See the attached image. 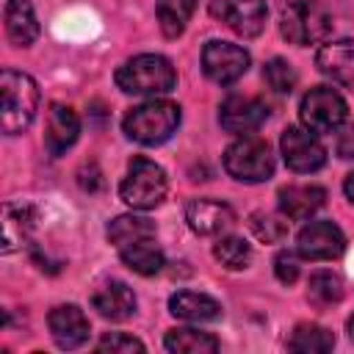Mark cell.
<instances>
[{"mask_svg": "<svg viewBox=\"0 0 354 354\" xmlns=\"http://www.w3.org/2000/svg\"><path fill=\"white\" fill-rule=\"evenodd\" d=\"M174 83H177L174 66L169 64V58L155 55V53L136 55L116 69V86L124 94L160 97V94H169L174 88Z\"/></svg>", "mask_w": 354, "mask_h": 354, "instance_id": "cell-1", "label": "cell"}, {"mask_svg": "<svg viewBox=\"0 0 354 354\" xmlns=\"http://www.w3.org/2000/svg\"><path fill=\"white\" fill-rule=\"evenodd\" d=\"M0 97H3V111H0L3 133H8V136L22 133L33 122L36 108H39L36 80L25 72L6 69L0 75Z\"/></svg>", "mask_w": 354, "mask_h": 354, "instance_id": "cell-2", "label": "cell"}, {"mask_svg": "<svg viewBox=\"0 0 354 354\" xmlns=\"http://www.w3.org/2000/svg\"><path fill=\"white\" fill-rule=\"evenodd\" d=\"M180 124V108L169 100H149L141 102L136 108L127 111L122 127L127 133V138L138 141V144H163L166 138H171V133Z\"/></svg>", "mask_w": 354, "mask_h": 354, "instance_id": "cell-3", "label": "cell"}, {"mask_svg": "<svg viewBox=\"0 0 354 354\" xmlns=\"http://www.w3.org/2000/svg\"><path fill=\"white\" fill-rule=\"evenodd\" d=\"M119 196L133 210H152L166 196V174L149 158H136L119 185Z\"/></svg>", "mask_w": 354, "mask_h": 354, "instance_id": "cell-4", "label": "cell"}, {"mask_svg": "<svg viewBox=\"0 0 354 354\" xmlns=\"http://www.w3.org/2000/svg\"><path fill=\"white\" fill-rule=\"evenodd\" d=\"M279 28H282V36L293 44H315L329 36L332 17L315 0H290L282 8Z\"/></svg>", "mask_w": 354, "mask_h": 354, "instance_id": "cell-5", "label": "cell"}, {"mask_svg": "<svg viewBox=\"0 0 354 354\" xmlns=\"http://www.w3.org/2000/svg\"><path fill=\"white\" fill-rule=\"evenodd\" d=\"M224 169L241 183H263L274 174V155L263 138L241 136L224 152Z\"/></svg>", "mask_w": 354, "mask_h": 354, "instance_id": "cell-6", "label": "cell"}, {"mask_svg": "<svg viewBox=\"0 0 354 354\" xmlns=\"http://www.w3.org/2000/svg\"><path fill=\"white\" fill-rule=\"evenodd\" d=\"M301 124L313 133H332L346 122V100L329 88V86H315L301 97Z\"/></svg>", "mask_w": 354, "mask_h": 354, "instance_id": "cell-7", "label": "cell"}, {"mask_svg": "<svg viewBox=\"0 0 354 354\" xmlns=\"http://www.w3.org/2000/svg\"><path fill=\"white\" fill-rule=\"evenodd\" d=\"M202 69L213 83L230 86L249 69V53L232 41L213 39L202 50Z\"/></svg>", "mask_w": 354, "mask_h": 354, "instance_id": "cell-8", "label": "cell"}, {"mask_svg": "<svg viewBox=\"0 0 354 354\" xmlns=\"http://www.w3.org/2000/svg\"><path fill=\"white\" fill-rule=\"evenodd\" d=\"M279 149H282V158H285L288 169H293L299 174L318 171L326 163L324 144L307 127H288L282 133V138H279Z\"/></svg>", "mask_w": 354, "mask_h": 354, "instance_id": "cell-9", "label": "cell"}, {"mask_svg": "<svg viewBox=\"0 0 354 354\" xmlns=\"http://www.w3.org/2000/svg\"><path fill=\"white\" fill-rule=\"evenodd\" d=\"M210 14L243 39L257 36L266 28V0H210Z\"/></svg>", "mask_w": 354, "mask_h": 354, "instance_id": "cell-10", "label": "cell"}, {"mask_svg": "<svg viewBox=\"0 0 354 354\" xmlns=\"http://www.w3.org/2000/svg\"><path fill=\"white\" fill-rule=\"evenodd\" d=\"M266 116H268L266 102L257 100V97H246V94H232L218 108V122L232 136H249V133H254L266 122Z\"/></svg>", "mask_w": 354, "mask_h": 354, "instance_id": "cell-11", "label": "cell"}, {"mask_svg": "<svg viewBox=\"0 0 354 354\" xmlns=\"http://www.w3.org/2000/svg\"><path fill=\"white\" fill-rule=\"evenodd\" d=\"M296 249L307 260H335L346 249V238L332 221H310L296 238Z\"/></svg>", "mask_w": 354, "mask_h": 354, "instance_id": "cell-12", "label": "cell"}, {"mask_svg": "<svg viewBox=\"0 0 354 354\" xmlns=\"http://www.w3.org/2000/svg\"><path fill=\"white\" fill-rule=\"evenodd\" d=\"M50 335L61 348H77L88 340V318L77 304H61L47 315Z\"/></svg>", "mask_w": 354, "mask_h": 354, "instance_id": "cell-13", "label": "cell"}, {"mask_svg": "<svg viewBox=\"0 0 354 354\" xmlns=\"http://www.w3.org/2000/svg\"><path fill=\"white\" fill-rule=\"evenodd\" d=\"M185 221L199 235H218L235 221V213L227 202L218 199H191L185 207Z\"/></svg>", "mask_w": 354, "mask_h": 354, "instance_id": "cell-14", "label": "cell"}, {"mask_svg": "<svg viewBox=\"0 0 354 354\" xmlns=\"http://www.w3.org/2000/svg\"><path fill=\"white\" fill-rule=\"evenodd\" d=\"M80 133V119L69 105H50L47 111V127H44V147L50 155H61L66 152Z\"/></svg>", "mask_w": 354, "mask_h": 354, "instance_id": "cell-15", "label": "cell"}, {"mask_svg": "<svg viewBox=\"0 0 354 354\" xmlns=\"http://www.w3.org/2000/svg\"><path fill=\"white\" fill-rule=\"evenodd\" d=\"M315 64L321 75H326L335 83H354V39L329 41L318 50Z\"/></svg>", "mask_w": 354, "mask_h": 354, "instance_id": "cell-16", "label": "cell"}, {"mask_svg": "<svg viewBox=\"0 0 354 354\" xmlns=\"http://www.w3.org/2000/svg\"><path fill=\"white\" fill-rule=\"evenodd\" d=\"M326 199V191L321 185H288L279 191V210L285 218H310Z\"/></svg>", "mask_w": 354, "mask_h": 354, "instance_id": "cell-17", "label": "cell"}, {"mask_svg": "<svg viewBox=\"0 0 354 354\" xmlns=\"http://www.w3.org/2000/svg\"><path fill=\"white\" fill-rule=\"evenodd\" d=\"M91 304L102 318H111V321H124L136 313V296L124 282H105L91 296Z\"/></svg>", "mask_w": 354, "mask_h": 354, "instance_id": "cell-18", "label": "cell"}, {"mask_svg": "<svg viewBox=\"0 0 354 354\" xmlns=\"http://www.w3.org/2000/svg\"><path fill=\"white\" fill-rule=\"evenodd\" d=\"M6 33L17 47H28L39 36V22L30 0H8L6 3Z\"/></svg>", "mask_w": 354, "mask_h": 354, "instance_id": "cell-19", "label": "cell"}, {"mask_svg": "<svg viewBox=\"0 0 354 354\" xmlns=\"http://www.w3.org/2000/svg\"><path fill=\"white\" fill-rule=\"evenodd\" d=\"M169 310L171 315L183 318V321H216L221 315V304L205 293H194V290H180L169 299Z\"/></svg>", "mask_w": 354, "mask_h": 354, "instance_id": "cell-20", "label": "cell"}, {"mask_svg": "<svg viewBox=\"0 0 354 354\" xmlns=\"http://www.w3.org/2000/svg\"><path fill=\"white\" fill-rule=\"evenodd\" d=\"M119 254H122V263L130 271L141 274V277H152V274H158L163 268V252L152 243V238L127 243V246L119 249Z\"/></svg>", "mask_w": 354, "mask_h": 354, "instance_id": "cell-21", "label": "cell"}, {"mask_svg": "<svg viewBox=\"0 0 354 354\" xmlns=\"http://www.w3.org/2000/svg\"><path fill=\"white\" fill-rule=\"evenodd\" d=\"M288 346L296 354H324V351H332L335 335L326 326H318V324H299L293 329Z\"/></svg>", "mask_w": 354, "mask_h": 354, "instance_id": "cell-22", "label": "cell"}, {"mask_svg": "<svg viewBox=\"0 0 354 354\" xmlns=\"http://www.w3.org/2000/svg\"><path fill=\"white\" fill-rule=\"evenodd\" d=\"M163 343L174 354H213V351H218V340L207 332H199V329H171Z\"/></svg>", "mask_w": 354, "mask_h": 354, "instance_id": "cell-23", "label": "cell"}, {"mask_svg": "<svg viewBox=\"0 0 354 354\" xmlns=\"http://www.w3.org/2000/svg\"><path fill=\"white\" fill-rule=\"evenodd\" d=\"M194 8H196V0H158L155 11H158V22H160L163 36L177 39L185 30Z\"/></svg>", "mask_w": 354, "mask_h": 354, "instance_id": "cell-24", "label": "cell"}, {"mask_svg": "<svg viewBox=\"0 0 354 354\" xmlns=\"http://www.w3.org/2000/svg\"><path fill=\"white\" fill-rule=\"evenodd\" d=\"M155 235V224L144 216H119L108 224V238L113 246H127V243H136V241H144V238H152Z\"/></svg>", "mask_w": 354, "mask_h": 354, "instance_id": "cell-25", "label": "cell"}, {"mask_svg": "<svg viewBox=\"0 0 354 354\" xmlns=\"http://www.w3.org/2000/svg\"><path fill=\"white\" fill-rule=\"evenodd\" d=\"M307 299L313 307H329V304H337L343 299V282L337 274L332 271H315L307 282Z\"/></svg>", "mask_w": 354, "mask_h": 354, "instance_id": "cell-26", "label": "cell"}, {"mask_svg": "<svg viewBox=\"0 0 354 354\" xmlns=\"http://www.w3.org/2000/svg\"><path fill=\"white\" fill-rule=\"evenodd\" d=\"M33 221H30V210L22 205H6V216H3V249L11 252L14 246H19L25 241V235L30 232Z\"/></svg>", "mask_w": 354, "mask_h": 354, "instance_id": "cell-27", "label": "cell"}, {"mask_svg": "<svg viewBox=\"0 0 354 354\" xmlns=\"http://www.w3.org/2000/svg\"><path fill=\"white\" fill-rule=\"evenodd\" d=\"M213 254H216V260H218L224 268H232V271L246 268L249 260H252V249H249V243H246L243 238H238V235L218 238L216 246H213Z\"/></svg>", "mask_w": 354, "mask_h": 354, "instance_id": "cell-28", "label": "cell"}, {"mask_svg": "<svg viewBox=\"0 0 354 354\" xmlns=\"http://www.w3.org/2000/svg\"><path fill=\"white\" fill-rule=\"evenodd\" d=\"M263 77H266V83H268L277 94H290L293 86H296V80H299L296 69H293L288 61H282V58H271V61L266 64V69H263Z\"/></svg>", "mask_w": 354, "mask_h": 354, "instance_id": "cell-29", "label": "cell"}, {"mask_svg": "<svg viewBox=\"0 0 354 354\" xmlns=\"http://www.w3.org/2000/svg\"><path fill=\"white\" fill-rule=\"evenodd\" d=\"M249 227H252V232H254L260 241H266V243H279V241L288 235V221H282V218L274 216V213H252Z\"/></svg>", "mask_w": 354, "mask_h": 354, "instance_id": "cell-30", "label": "cell"}, {"mask_svg": "<svg viewBox=\"0 0 354 354\" xmlns=\"http://www.w3.org/2000/svg\"><path fill=\"white\" fill-rule=\"evenodd\" d=\"M97 351H111V354H127V351H144V343L130 337V335H122V332H113V335H105L100 343H97Z\"/></svg>", "mask_w": 354, "mask_h": 354, "instance_id": "cell-31", "label": "cell"}, {"mask_svg": "<svg viewBox=\"0 0 354 354\" xmlns=\"http://www.w3.org/2000/svg\"><path fill=\"white\" fill-rule=\"evenodd\" d=\"M274 271H277V279H279V282L290 285V282H296V277H299V260H296L290 252H279L277 260H274Z\"/></svg>", "mask_w": 354, "mask_h": 354, "instance_id": "cell-32", "label": "cell"}, {"mask_svg": "<svg viewBox=\"0 0 354 354\" xmlns=\"http://www.w3.org/2000/svg\"><path fill=\"white\" fill-rule=\"evenodd\" d=\"M337 155L346 158V160L354 158V124H348V127L340 133V138H337Z\"/></svg>", "mask_w": 354, "mask_h": 354, "instance_id": "cell-33", "label": "cell"}, {"mask_svg": "<svg viewBox=\"0 0 354 354\" xmlns=\"http://www.w3.org/2000/svg\"><path fill=\"white\" fill-rule=\"evenodd\" d=\"M343 191H346V196H348V202L354 205V171L346 177V183H343Z\"/></svg>", "mask_w": 354, "mask_h": 354, "instance_id": "cell-34", "label": "cell"}, {"mask_svg": "<svg viewBox=\"0 0 354 354\" xmlns=\"http://www.w3.org/2000/svg\"><path fill=\"white\" fill-rule=\"evenodd\" d=\"M348 335H351V340H354V315H351V321H348Z\"/></svg>", "mask_w": 354, "mask_h": 354, "instance_id": "cell-35", "label": "cell"}]
</instances>
